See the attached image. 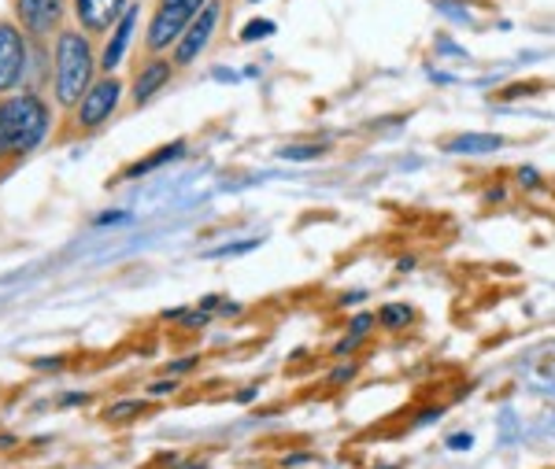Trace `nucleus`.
Here are the masks:
<instances>
[{
	"mask_svg": "<svg viewBox=\"0 0 555 469\" xmlns=\"http://www.w3.org/2000/svg\"><path fill=\"white\" fill-rule=\"evenodd\" d=\"M49 104L38 93H15L0 101V141H4L8 156H26L44 141L49 133Z\"/></svg>",
	"mask_w": 555,
	"mask_h": 469,
	"instance_id": "f257e3e1",
	"label": "nucleus"
},
{
	"mask_svg": "<svg viewBox=\"0 0 555 469\" xmlns=\"http://www.w3.org/2000/svg\"><path fill=\"white\" fill-rule=\"evenodd\" d=\"M93 86V49L82 34L64 30L56 41V101L75 107Z\"/></svg>",
	"mask_w": 555,
	"mask_h": 469,
	"instance_id": "f03ea898",
	"label": "nucleus"
},
{
	"mask_svg": "<svg viewBox=\"0 0 555 469\" xmlns=\"http://www.w3.org/2000/svg\"><path fill=\"white\" fill-rule=\"evenodd\" d=\"M204 8H208V0H159L156 15H152V23H149V49L159 52L171 41H178L185 34V26H190Z\"/></svg>",
	"mask_w": 555,
	"mask_h": 469,
	"instance_id": "7ed1b4c3",
	"label": "nucleus"
},
{
	"mask_svg": "<svg viewBox=\"0 0 555 469\" xmlns=\"http://www.w3.org/2000/svg\"><path fill=\"white\" fill-rule=\"evenodd\" d=\"M119 96H122V86L115 82V78L93 82L89 93L75 104V126L78 130H96V126H104L115 115V107H119Z\"/></svg>",
	"mask_w": 555,
	"mask_h": 469,
	"instance_id": "20e7f679",
	"label": "nucleus"
},
{
	"mask_svg": "<svg viewBox=\"0 0 555 469\" xmlns=\"http://www.w3.org/2000/svg\"><path fill=\"white\" fill-rule=\"evenodd\" d=\"M26 38L12 23H0V96H12L26 75Z\"/></svg>",
	"mask_w": 555,
	"mask_h": 469,
	"instance_id": "39448f33",
	"label": "nucleus"
},
{
	"mask_svg": "<svg viewBox=\"0 0 555 469\" xmlns=\"http://www.w3.org/2000/svg\"><path fill=\"white\" fill-rule=\"evenodd\" d=\"M215 23H219V4L208 0V8H204L196 19L185 26V34L178 38L175 44V67H190L193 60H201V52L208 49L211 34H215Z\"/></svg>",
	"mask_w": 555,
	"mask_h": 469,
	"instance_id": "423d86ee",
	"label": "nucleus"
},
{
	"mask_svg": "<svg viewBox=\"0 0 555 469\" xmlns=\"http://www.w3.org/2000/svg\"><path fill=\"white\" fill-rule=\"evenodd\" d=\"M15 15H20L26 34L49 38L64 23V0H15Z\"/></svg>",
	"mask_w": 555,
	"mask_h": 469,
	"instance_id": "0eeeda50",
	"label": "nucleus"
},
{
	"mask_svg": "<svg viewBox=\"0 0 555 469\" xmlns=\"http://www.w3.org/2000/svg\"><path fill=\"white\" fill-rule=\"evenodd\" d=\"M75 12L86 30L101 34V30H112V26L127 15V0H75Z\"/></svg>",
	"mask_w": 555,
	"mask_h": 469,
	"instance_id": "6e6552de",
	"label": "nucleus"
},
{
	"mask_svg": "<svg viewBox=\"0 0 555 469\" xmlns=\"http://www.w3.org/2000/svg\"><path fill=\"white\" fill-rule=\"evenodd\" d=\"M171 78V60H152L145 70H138V82H133V104H149L159 89Z\"/></svg>",
	"mask_w": 555,
	"mask_h": 469,
	"instance_id": "1a4fd4ad",
	"label": "nucleus"
},
{
	"mask_svg": "<svg viewBox=\"0 0 555 469\" xmlns=\"http://www.w3.org/2000/svg\"><path fill=\"white\" fill-rule=\"evenodd\" d=\"M133 26H138V8H127V15H122V19L112 26V30H115L112 41L104 44V56H101L104 70H112L115 63H122V56H127V44L133 38Z\"/></svg>",
	"mask_w": 555,
	"mask_h": 469,
	"instance_id": "9d476101",
	"label": "nucleus"
},
{
	"mask_svg": "<svg viewBox=\"0 0 555 469\" xmlns=\"http://www.w3.org/2000/svg\"><path fill=\"white\" fill-rule=\"evenodd\" d=\"M504 148V141L492 138V133H460V138L449 141V152L455 156H486V152Z\"/></svg>",
	"mask_w": 555,
	"mask_h": 469,
	"instance_id": "9b49d317",
	"label": "nucleus"
},
{
	"mask_svg": "<svg viewBox=\"0 0 555 469\" xmlns=\"http://www.w3.org/2000/svg\"><path fill=\"white\" fill-rule=\"evenodd\" d=\"M182 148H185L182 141L167 144V148H159L156 156H149L145 164H133V167H130V170H127V174H122V178H141V174H149V170H156V167L171 164V159H178V156H182Z\"/></svg>",
	"mask_w": 555,
	"mask_h": 469,
	"instance_id": "f8f14e48",
	"label": "nucleus"
},
{
	"mask_svg": "<svg viewBox=\"0 0 555 469\" xmlns=\"http://www.w3.org/2000/svg\"><path fill=\"white\" fill-rule=\"evenodd\" d=\"M378 322L385 329H404L411 322V307L408 303H385L378 311Z\"/></svg>",
	"mask_w": 555,
	"mask_h": 469,
	"instance_id": "ddd939ff",
	"label": "nucleus"
},
{
	"mask_svg": "<svg viewBox=\"0 0 555 469\" xmlns=\"http://www.w3.org/2000/svg\"><path fill=\"white\" fill-rule=\"evenodd\" d=\"M371 314H360V318H356L352 322V333H348V337L341 340V344H337V351H334V355H348V351H352L356 344H360V340L366 337V329H371Z\"/></svg>",
	"mask_w": 555,
	"mask_h": 469,
	"instance_id": "4468645a",
	"label": "nucleus"
},
{
	"mask_svg": "<svg viewBox=\"0 0 555 469\" xmlns=\"http://www.w3.org/2000/svg\"><path fill=\"white\" fill-rule=\"evenodd\" d=\"M322 152H326L322 144H289V148H282V159H300L304 164V159H319Z\"/></svg>",
	"mask_w": 555,
	"mask_h": 469,
	"instance_id": "2eb2a0df",
	"label": "nucleus"
},
{
	"mask_svg": "<svg viewBox=\"0 0 555 469\" xmlns=\"http://www.w3.org/2000/svg\"><path fill=\"white\" fill-rule=\"evenodd\" d=\"M274 34V23L259 19V23H248L245 30H241V41H256V38H271Z\"/></svg>",
	"mask_w": 555,
	"mask_h": 469,
	"instance_id": "dca6fc26",
	"label": "nucleus"
},
{
	"mask_svg": "<svg viewBox=\"0 0 555 469\" xmlns=\"http://www.w3.org/2000/svg\"><path fill=\"white\" fill-rule=\"evenodd\" d=\"M259 240H245V245H230V248H215L211 256H241V251H253Z\"/></svg>",
	"mask_w": 555,
	"mask_h": 469,
	"instance_id": "f3484780",
	"label": "nucleus"
},
{
	"mask_svg": "<svg viewBox=\"0 0 555 469\" xmlns=\"http://www.w3.org/2000/svg\"><path fill=\"white\" fill-rule=\"evenodd\" d=\"M474 444V437H470V432H455V437L449 440V447L452 451H467Z\"/></svg>",
	"mask_w": 555,
	"mask_h": 469,
	"instance_id": "a211bd4d",
	"label": "nucleus"
},
{
	"mask_svg": "<svg viewBox=\"0 0 555 469\" xmlns=\"http://www.w3.org/2000/svg\"><path fill=\"white\" fill-rule=\"evenodd\" d=\"M175 388H178L175 381H156V385L149 388V392H152V395H167V392H175Z\"/></svg>",
	"mask_w": 555,
	"mask_h": 469,
	"instance_id": "6ab92c4d",
	"label": "nucleus"
},
{
	"mask_svg": "<svg viewBox=\"0 0 555 469\" xmlns=\"http://www.w3.org/2000/svg\"><path fill=\"white\" fill-rule=\"evenodd\" d=\"M352 374H356V366L348 363V366H341V369H337V374L330 377V381H334V385H341V381H348V377H352Z\"/></svg>",
	"mask_w": 555,
	"mask_h": 469,
	"instance_id": "aec40b11",
	"label": "nucleus"
},
{
	"mask_svg": "<svg viewBox=\"0 0 555 469\" xmlns=\"http://www.w3.org/2000/svg\"><path fill=\"white\" fill-rule=\"evenodd\" d=\"M518 182H522V185H537V170H518Z\"/></svg>",
	"mask_w": 555,
	"mask_h": 469,
	"instance_id": "412c9836",
	"label": "nucleus"
},
{
	"mask_svg": "<svg viewBox=\"0 0 555 469\" xmlns=\"http://www.w3.org/2000/svg\"><path fill=\"white\" fill-rule=\"evenodd\" d=\"M8 156V148H4V141H0V159H4Z\"/></svg>",
	"mask_w": 555,
	"mask_h": 469,
	"instance_id": "4be33fe9",
	"label": "nucleus"
},
{
	"mask_svg": "<svg viewBox=\"0 0 555 469\" xmlns=\"http://www.w3.org/2000/svg\"><path fill=\"white\" fill-rule=\"evenodd\" d=\"M182 469H204V463H201V466H196V463H193V466H182Z\"/></svg>",
	"mask_w": 555,
	"mask_h": 469,
	"instance_id": "5701e85b",
	"label": "nucleus"
},
{
	"mask_svg": "<svg viewBox=\"0 0 555 469\" xmlns=\"http://www.w3.org/2000/svg\"><path fill=\"white\" fill-rule=\"evenodd\" d=\"M253 4H259V0H253Z\"/></svg>",
	"mask_w": 555,
	"mask_h": 469,
	"instance_id": "b1692460",
	"label": "nucleus"
}]
</instances>
